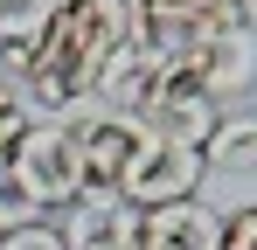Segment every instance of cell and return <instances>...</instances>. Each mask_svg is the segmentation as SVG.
<instances>
[{
  "label": "cell",
  "instance_id": "cell-4",
  "mask_svg": "<svg viewBox=\"0 0 257 250\" xmlns=\"http://www.w3.org/2000/svg\"><path fill=\"white\" fill-rule=\"evenodd\" d=\"M146 139H174V146H209V132L222 125V104H215L202 83H188L181 70H160V83L146 90V104L132 111Z\"/></svg>",
  "mask_w": 257,
  "mask_h": 250
},
{
  "label": "cell",
  "instance_id": "cell-9",
  "mask_svg": "<svg viewBox=\"0 0 257 250\" xmlns=\"http://www.w3.org/2000/svg\"><path fill=\"white\" fill-rule=\"evenodd\" d=\"M153 83H160V63H153L139 42H125V49L104 63V77H97V111H125V118H132V111L146 104Z\"/></svg>",
  "mask_w": 257,
  "mask_h": 250
},
{
  "label": "cell",
  "instance_id": "cell-2",
  "mask_svg": "<svg viewBox=\"0 0 257 250\" xmlns=\"http://www.w3.org/2000/svg\"><path fill=\"white\" fill-rule=\"evenodd\" d=\"M7 174L28 188V202L42 208V215L77 208V202H84V153H77V125H70V118H28V132H21V146H14Z\"/></svg>",
  "mask_w": 257,
  "mask_h": 250
},
{
  "label": "cell",
  "instance_id": "cell-8",
  "mask_svg": "<svg viewBox=\"0 0 257 250\" xmlns=\"http://www.w3.org/2000/svg\"><path fill=\"white\" fill-rule=\"evenodd\" d=\"M215 236H222V215L188 195V202L146 208V236H139V250H215Z\"/></svg>",
  "mask_w": 257,
  "mask_h": 250
},
{
  "label": "cell",
  "instance_id": "cell-6",
  "mask_svg": "<svg viewBox=\"0 0 257 250\" xmlns=\"http://www.w3.org/2000/svg\"><path fill=\"white\" fill-rule=\"evenodd\" d=\"M181 77L202 83L215 104H229V97L257 90V28H250V21H236V28L209 35L195 56H188V63H181Z\"/></svg>",
  "mask_w": 257,
  "mask_h": 250
},
{
  "label": "cell",
  "instance_id": "cell-14",
  "mask_svg": "<svg viewBox=\"0 0 257 250\" xmlns=\"http://www.w3.org/2000/svg\"><path fill=\"white\" fill-rule=\"evenodd\" d=\"M215 250H257V202H236L229 215H222V236H215Z\"/></svg>",
  "mask_w": 257,
  "mask_h": 250
},
{
  "label": "cell",
  "instance_id": "cell-17",
  "mask_svg": "<svg viewBox=\"0 0 257 250\" xmlns=\"http://www.w3.org/2000/svg\"><path fill=\"white\" fill-rule=\"evenodd\" d=\"M0 83H7V70H0Z\"/></svg>",
  "mask_w": 257,
  "mask_h": 250
},
{
  "label": "cell",
  "instance_id": "cell-3",
  "mask_svg": "<svg viewBox=\"0 0 257 250\" xmlns=\"http://www.w3.org/2000/svg\"><path fill=\"white\" fill-rule=\"evenodd\" d=\"M202 146H174V139H139V153H132L125 181H118V195L132 208H167V202H188L195 188H202Z\"/></svg>",
  "mask_w": 257,
  "mask_h": 250
},
{
  "label": "cell",
  "instance_id": "cell-5",
  "mask_svg": "<svg viewBox=\"0 0 257 250\" xmlns=\"http://www.w3.org/2000/svg\"><path fill=\"white\" fill-rule=\"evenodd\" d=\"M77 125V153H84V195H118L132 153H139V118L125 111H90V118H70Z\"/></svg>",
  "mask_w": 257,
  "mask_h": 250
},
{
  "label": "cell",
  "instance_id": "cell-7",
  "mask_svg": "<svg viewBox=\"0 0 257 250\" xmlns=\"http://www.w3.org/2000/svg\"><path fill=\"white\" fill-rule=\"evenodd\" d=\"M70 250H139L146 236V208H132L125 195H84L63 222Z\"/></svg>",
  "mask_w": 257,
  "mask_h": 250
},
{
  "label": "cell",
  "instance_id": "cell-11",
  "mask_svg": "<svg viewBox=\"0 0 257 250\" xmlns=\"http://www.w3.org/2000/svg\"><path fill=\"white\" fill-rule=\"evenodd\" d=\"M202 160L215 174H257V111H222V125L202 146Z\"/></svg>",
  "mask_w": 257,
  "mask_h": 250
},
{
  "label": "cell",
  "instance_id": "cell-1",
  "mask_svg": "<svg viewBox=\"0 0 257 250\" xmlns=\"http://www.w3.org/2000/svg\"><path fill=\"white\" fill-rule=\"evenodd\" d=\"M132 42V0H56V21L35 42L21 90L42 111H77L84 97H97L104 63Z\"/></svg>",
  "mask_w": 257,
  "mask_h": 250
},
{
  "label": "cell",
  "instance_id": "cell-16",
  "mask_svg": "<svg viewBox=\"0 0 257 250\" xmlns=\"http://www.w3.org/2000/svg\"><path fill=\"white\" fill-rule=\"evenodd\" d=\"M167 7H229V0H167ZM250 7V0H243Z\"/></svg>",
  "mask_w": 257,
  "mask_h": 250
},
{
  "label": "cell",
  "instance_id": "cell-12",
  "mask_svg": "<svg viewBox=\"0 0 257 250\" xmlns=\"http://www.w3.org/2000/svg\"><path fill=\"white\" fill-rule=\"evenodd\" d=\"M21 132H28V97H21L14 83H0V174H7V160H14Z\"/></svg>",
  "mask_w": 257,
  "mask_h": 250
},
{
  "label": "cell",
  "instance_id": "cell-15",
  "mask_svg": "<svg viewBox=\"0 0 257 250\" xmlns=\"http://www.w3.org/2000/svg\"><path fill=\"white\" fill-rule=\"evenodd\" d=\"M0 250H70V236L42 215V222H28V229H7V236H0Z\"/></svg>",
  "mask_w": 257,
  "mask_h": 250
},
{
  "label": "cell",
  "instance_id": "cell-10",
  "mask_svg": "<svg viewBox=\"0 0 257 250\" xmlns=\"http://www.w3.org/2000/svg\"><path fill=\"white\" fill-rule=\"evenodd\" d=\"M49 21H56V0H0V70L21 77L35 42L49 35Z\"/></svg>",
  "mask_w": 257,
  "mask_h": 250
},
{
  "label": "cell",
  "instance_id": "cell-13",
  "mask_svg": "<svg viewBox=\"0 0 257 250\" xmlns=\"http://www.w3.org/2000/svg\"><path fill=\"white\" fill-rule=\"evenodd\" d=\"M28 222H42V208L28 202V188H21L14 174H0V236H7V229H28Z\"/></svg>",
  "mask_w": 257,
  "mask_h": 250
}]
</instances>
